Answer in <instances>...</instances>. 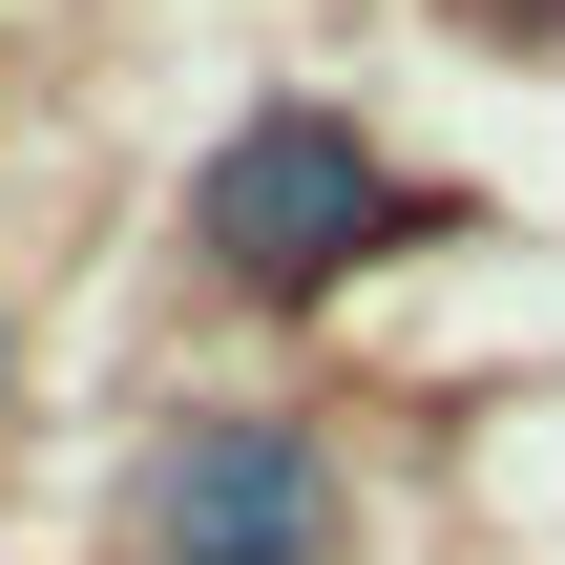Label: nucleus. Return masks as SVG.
<instances>
[{
  "instance_id": "nucleus-1",
  "label": "nucleus",
  "mask_w": 565,
  "mask_h": 565,
  "mask_svg": "<svg viewBox=\"0 0 565 565\" xmlns=\"http://www.w3.org/2000/svg\"><path fill=\"white\" fill-rule=\"evenodd\" d=\"M440 231V189L356 126V105H315V84H273V105H231L210 126V168H189V273L252 315V335H315L377 252H419Z\"/></svg>"
},
{
  "instance_id": "nucleus-2",
  "label": "nucleus",
  "mask_w": 565,
  "mask_h": 565,
  "mask_svg": "<svg viewBox=\"0 0 565 565\" xmlns=\"http://www.w3.org/2000/svg\"><path fill=\"white\" fill-rule=\"evenodd\" d=\"M105 565H356V461L315 398L273 377H210V398H147L126 482H105Z\"/></svg>"
},
{
  "instance_id": "nucleus-3",
  "label": "nucleus",
  "mask_w": 565,
  "mask_h": 565,
  "mask_svg": "<svg viewBox=\"0 0 565 565\" xmlns=\"http://www.w3.org/2000/svg\"><path fill=\"white\" fill-rule=\"evenodd\" d=\"M0 440H21V294H0Z\"/></svg>"
}]
</instances>
